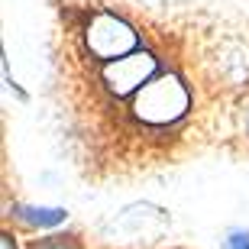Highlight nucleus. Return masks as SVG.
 <instances>
[{
  "label": "nucleus",
  "mask_w": 249,
  "mask_h": 249,
  "mask_svg": "<svg viewBox=\"0 0 249 249\" xmlns=\"http://www.w3.org/2000/svg\"><path fill=\"white\" fill-rule=\"evenodd\" d=\"M188 104H191V94L175 74H159L139 94H133V113L149 126H168L181 120Z\"/></svg>",
  "instance_id": "1"
},
{
  "label": "nucleus",
  "mask_w": 249,
  "mask_h": 249,
  "mask_svg": "<svg viewBox=\"0 0 249 249\" xmlns=\"http://www.w3.org/2000/svg\"><path fill=\"white\" fill-rule=\"evenodd\" d=\"M84 42L91 49L97 58L104 62H113V58H123L129 52H136V33L129 23H123L120 17H113V13H97L91 19V26L84 33Z\"/></svg>",
  "instance_id": "2"
},
{
  "label": "nucleus",
  "mask_w": 249,
  "mask_h": 249,
  "mask_svg": "<svg viewBox=\"0 0 249 249\" xmlns=\"http://www.w3.org/2000/svg\"><path fill=\"white\" fill-rule=\"evenodd\" d=\"M156 58L149 52H129L123 58H113V62L104 65V84L107 91L117 94V97H129V94H139L152 78H156Z\"/></svg>",
  "instance_id": "3"
},
{
  "label": "nucleus",
  "mask_w": 249,
  "mask_h": 249,
  "mask_svg": "<svg viewBox=\"0 0 249 249\" xmlns=\"http://www.w3.org/2000/svg\"><path fill=\"white\" fill-rule=\"evenodd\" d=\"M17 217L29 227H55L65 220L62 207H17Z\"/></svg>",
  "instance_id": "4"
},
{
  "label": "nucleus",
  "mask_w": 249,
  "mask_h": 249,
  "mask_svg": "<svg viewBox=\"0 0 249 249\" xmlns=\"http://www.w3.org/2000/svg\"><path fill=\"white\" fill-rule=\"evenodd\" d=\"M29 249H74V243L65 236H49V240H36Z\"/></svg>",
  "instance_id": "5"
},
{
  "label": "nucleus",
  "mask_w": 249,
  "mask_h": 249,
  "mask_svg": "<svg viewBox=\"0 0 249 249\" xmlns=\"http://www.w3.org/2000/svg\"><path fill=\"white\" fill-rule=\"evenodd\" d=\"M227 249H249V233H243V230H236V233H230L227 236V243H223Z\"/></svg>",
  "instance_id": "6"
},
{
  "label": "nucleus",
  "mask_w": 249,
  "mask_h": 249,
  "mask_svg": "<svg viewBox=\"0 0 249 249\" xmlns=\"http://www.w3.org/2000/svg\"><path fill=\"white\" fill-rule=\"evenodd\" d=\"M0 249H17V243H13V236H10V233H3V236H0Z\"/></svg>",
  "instance_id": "7"
},
{
  "label": "nucleus",
  "mask_w": 249,
  "mask_h": 249,
  "mask_svg": "<svg viewBox=\"0 0 249 249\" xmlns=\"http://www.w3.org/2000/svg\"><path fill=\"white\" fill-rule=\"evenodd\" d=\"M246 129H249V117H246Z\"/></svg>",
  "instance_id": "8"
}]
</instances>
